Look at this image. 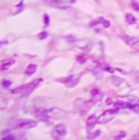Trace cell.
Listing matches in <instances>:
<instances>
[{
  "instance_id": "8",
  "label": "cell",
  "mask_w": 139,
  "mask_h": 140,
  "mask_svg": "<svg viewBox=\"0 0 139 140\" xmlns=\"http://www.w3.org/2000/svg\"><path fill=\"white\" fill-rule=\"evenodd\" d=\"M97 22H98V23H100V24H102V25H103V26L104 27H109L110 26V25H111V24H110V22L108 21H106V20H104L103 18H101V19H99L98 21H97Z\"/></svg>"
},
{
  "instance_id": "11",
  "label": "cell",
  "mask_w": 139,
  "mask_h": 140,
  "mask_svg": "<svg viewBox=\"0 0 139 140\" xmlns=\"http://www.w3.org/2000/svg\"><path fill=\"white\" fill-rule=\"evenodd\" d=\"M48 36V32L44 31V32H41V33H39V34H38V38H39V39L43 40V39H45Z\"/></svg>"
},
{
  "instance_id": "5",
  "label": "cell",
  "mask_w": 139,
  "mask_h": 140,
  "mask_svg": "<svg viewBox=\"0 0 139 140\" xmlns=\"http://www.w3.org/2000/svg\"><path fill=\"white\" fill-rule=\"evenodd\" d=\"M56 132L59 135H65V128L63 124H58L55 128Z\"/></svg>"
},
{
  "instance_id": "7",
  "label": "cell",
  "mask_w": 139,
  "mask_h": 140,
  "mask_svg": "<svg viewBox=\"0 0 139 140\" xmlns=\"http://www.w3.org/2000/svg\"><path fill=\"white\" fill-rule=\"evenodd\" d=\"M126 21L128 24H134L136 22V19L132 14H127L126 15Z\"/></svg>"
},
{
  "instance_id": "12",
  "label": "cell",
  "mask_w": 139,
  "mask_h": 140,
  "mask_svg": "<svg viewBox=\"0 0 139 140\" xmlns=\"http://www.w3.org/2000/svg\"><path fill=\"white\" fill-rule=\"evenodd\" d=\"M125 136H126V133L123 132V131H121L118 135L115 137V140H121L123 138H124Z\"/></svg>"
},
{
  "instance_id": "16",
  "label": "cell",
  "mask_w": 139,
  "mask_h": 140,
  "mask_svg": "<svg viewBox=\"0 0 139 140\" xmlns=\"http://www.w3.org/2000/svg\"><path fill=\"white\" fill-rule=\"evenodd\" d=\"M44 21H45L46 26H48L49 24V17H48V15H47V14L44 15Z\"/></svg>"
},
{
  "instance_id": "10",
  "label": "cell",
  "mask_w": 139,
  "mask_h": 140,
  "mask_svg": "<svg viewBox=\"0 0 139 140\" xmlns=\"http://www.w3.org/2000/svg\"><path fill=\"white\" fill-rule=\"evenodd\" d=\"M2 85L5 88H9L12 85V81L8 79H3L2 80Z\"/></svg>"
},
{
  "instance_id": "15",
  "label": "cell",
  "mask_w": 139,
  "mask_h": 140,
  "mask_svg": "<svg viewBox=\"0 0 139 140\" xmlns=\"http://www.w3.org/2000/svg\"><path fill=\"white\" fill-rule=\"evenodd\" d=\"M8 41L5 39V40H2V41H0V48H2L3 46L6 45V44H8Z\"/></svg>"
},
{
  "instance_id": "13",
  "label": "cell",
  "mask_w": 139,
  "mask_h": 140,
  "mask_svg": "<svg viewBox=\"0 0 139 140\" xmlns=\"http://www.w3.org/2000/svg\"><path fill=\"white\" fill-rule=\"evenodd\" d=\"M15 139H16V138H15V136H14V135H12V134H8V136L4 137L2 140H15Z\"/></svg>"
},
{
  "instance_id": "14",
  "label": "cell",
  "mask_w": 139,
  "mask_h": 140,
  "mask_svg": "<svg viewBox=\"0 0 139 140\" xmlns=\"http://www.w3.org/2000/svg\"><path fill=\"white\" fill-rule=\"evenodd\" d=\"M132 6H133V9L136 10V11H139V4L137 3L136 2H133L132 3Z\"/></svg>"
},
{
  "instance_id": "9",
  "label": "cell",
  "mask_w": 139,
  "mask_h": 140,
  "mask_svg": "<svg viewBox=\"0 0 139 140\" xmlns=\"http://www.w3.org/2000/svg\"><path fill=\"white\" fill-rule=\"evenodd\" d=\"M115 106L117 107V108H123V107H125L127 106H129L128 104H127V103L125 102H117Z\"/></svg>"
},
{
  "instance_id": "3",
  "label": "cell",
  "mask_w": 139,
  "mask_h": 140,
  "mask_svg": "<svg viewBox=\"0 0 139 140\" xmlns=\"http://www.w3.org/2000/svg\"><path fill=\"white\" fill-rule=\"evenodd\" d=\"M14 63H15V61L12 60V59H8V60H5L3 62V64L2 65V69L4 70V71L8 70Z\"/></svg>"
},
{
  "instance_id": "17",
  "label": "cell",
  "mask_w": 139,
  "mask_h": 140,
  "mask_svg": "<svg viewBox=\"0 0 139 140\" xmlns=\"http://www.w3.org/2000/svg\"><path fill=\"white\" fill-rule=\"evenodd\" d=\"M97 93H98V90L97 89V88H94V89L92 91V94L93 96L97 95Z\"/></svg>"
},
{
  "instance_id": "4",
  "label": "cell",
  "mask_w": 139,
  "mask_h": 140,
  "mask_svg": "<svg viewBox=\"0 0 139 140\" xmlns=\"http://www.w3.org/2000/svg\"><path fill=\"white\" fill-rule=\"evenodd\" d=\"M36 69H37V66L34 64H30L28 66V67L25 70V74L26 75H33V74L36 71Z\"/></svg>"
},
{
  "instance_id": "6",
  "label": "cell",
  "mask_w": 139,
  "mask_h": 140,
  "mask_svg": "<svg viewBox=\"0 0 139 140\" xmlns=\"http://www.w3.org/2000/svg\"><path fill=\"white\" fill-rule=\"evenodd\" d=\"M78 82V79H77V76H71L69 78V79L67 80L66 82V84L67 86L70 87V86H74L75 84H76Z\"/></svg>"
},
{
  "instance_id": "2",
  "label": "cell",
  "mask_w": 139,
  "mask_h": 140,
  "mask_svg": "<svg viewBox=\"0 0 139 140\" xmlns=\"http://www.w3.org/2000/svg\"><path fill=\"white\" fill-rule=\"evenodd\" d=\"M37 125V122L30 121V120H24V119H20L15 121V124H14V129H30L34 128Z\"/></svg>"
},
{
  "instance_id": "1",
  "label": "cell",
  "mask_w": 139,
  "mask_h": 140,
  "mask_svg": "<svg viewBox=\"0 0 139 140\" xmlns=\"http://www.w3.org/2000/svg\"><path fill=\"white\" fill-rule=\"evenodd\" d=\"M43 79H37L34 80L33 82L30 83V84H24L22 86H20L17 88H15V89L12 90V93H20L22 96H26L30 95L33 91L34 88L37 87L40 82H42Z\"/></svg>"
}]
</instances>
